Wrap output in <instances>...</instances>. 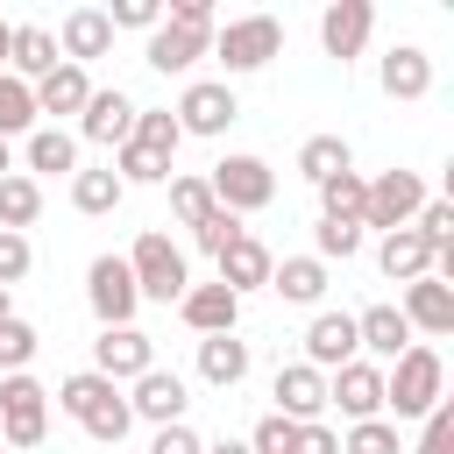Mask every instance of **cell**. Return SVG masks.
I'll return each instance as SVG.
<instances>
[{"instance_id":"cell-1","label":"cell","mask_w":454,"mask_h":454,"mask_svg":"<svg viewBox=\"0 0 454 454\" xmlns=\"http://www.w3.org/2000/svg\"><path fill=\"white\" fill-rule=\"evenodd\" d=\"M440 390H447V362H440V348H404L397 362H390V376H383V411H397V419H426L433 404H440Z\"/></svg>"},{"instance_id":"cell-23","label":"cell","mask_w":454,"mask_h":454,"mask_svg":"<svg viewBox=\"0 0 454 454\" xmlns=\"http://www.w3.org/2000/svg\"><path fill=\"white\" fill-rule=\"evenodd\" d=\"M376 78H383V92H390V99H426V92H433V57H426L419 43H397V50L383 57V71H376Z\"/></svg>"},{"instance_id":"cell-9","label":"cell","mask_w":454,"mask_h":454,"mask_svg":"<svg viewBox=\"0 0 454 454\" xmlns=\"http://www.w3.org/2000/svg\"><path fill=\"white\" fill-rule=\"evenodd\" d=\"M234 114H241V106H234L227 78H192L184 99H177V135H227Z\"/></svg>"},{"instance_id":"cell-52","label":"cell","mask_w":454,"mask_h":454,"mask_svg":"<svg viewBox=\"0 0 454 454\" xmlns=\"http://www.w3.org/2000/svg\"><path fill=\"white\" fill-rule=\"evenodd\" d=\"M7 319H14V291H0V326H7Z\"/></svg>"},{"instance_id":"cell-11","label":"cell","mask_w":454,"mask_h":454,"mask_svg":"<svg viewBox=\"0 0 454 454\" xmlns=\"http://www.w3.org/2000/svg\"><path fill=\"white\" fill-rule=\"evenodd\" d=\"M270 397H277V419H291V426H319V411H326V376H319L312 362H284L277 383H270Z\"/></svg>"},{"instance_id":"cell-51","label":"cell","mask_w":454,"mask_h":454,"mask_svg":"<svg viewBox=\"0 0 454 454\" xmlns=\"http://www.w3.org/2000/svg\"><path fill=\"white\" fill-rule=\"evenodd\" d=\"M206 454H248V440H213Z\"/></svg>"},{"instance_id":"cell-8","label":"cell","mask_w":454,"mask_h":454,"mask_svg":"<svg viewBox=\"0 0 454 454\" xmlns=\"http://www.w3.org/2000/svg\"><path fill=\"white\" fill-rule=\"evenodd\" d=\"M142 369H156V340H149L142 326H99V340H92V376L135 383Z\"/></svg>"},{"instance_id":"cell-47","label":"cell","mask_w":454,"mask_h":454,"mask_svg":"<svg viewBox=\"0 0 454 454\" xmlns=\"http://www.w3.org/2000/svg\"><path fill=\"white\" fill-rule=\"evenodd\" d=\"M106 21H114V28H163V7H156V0H114Z\"/></svg>"},{"instance_id":"cell-45","label":"cell","mask_w":454,"mask_h":454,"mask_svg":"<svg viewBox=\"0 0 454 454\" xmlns=\"http://www.w3.org/2000/svg\"><path fill=\"white\" fill-rule=\"evenodd\" d=\"M411 227H419V234H426L433 248H454V206H447V199H426Z\"/></svg>"},{"instance_id":"cell-12","label":"cell","mask_w":454,"mask_h":454,"mask_svg":"<svg viewBox=\"0 0 454 454\" xmlns=\"http://www.w3.org/2000/svg\"><path fill=\"white\" fill-rule=\"evenodd\" d=\"M184 404H192V390H184L177 369H142V376H135V397H128L135 419H149V426H184Z\"/></svg>"},{"instance_id":"cell-7","label":"cell","mask_w":454,"mask_h":454,"mask_svg":"<svg viewBox=\"0 0 454 454\" xmlns=\"http://www.w3.org/2000/svg\"><path fill=\"white\" fill-rule=\"evenodd\" d=\"M419 206H426V184H419V170H383V177L369 184L362 227H383V234H397V227H411V220H419Z\"/></svg>"},{"instance_id":"cell-2","label":"cell","mask_w":454,"mask_h":454,"mask_svg":"<svg viewBox=\"0 0 454 454\" xmlns=\"http://www.w3.org/2000/svg\"><path fill=\"white\" fill-rule=\"evenodd\" d=\"M128 277H135V291L156 298V305H177V298L192 291V270H184V255H177V241H170L163 227H149V234L128 248Z\"/></svg>"},{"instance_id":"cell-25","label":"cell","mask_w":454,"mask_h":454,"mask_svg":"<svg viewBox=\"0 0 454 454\" xmlns=\"http://www.w3.org/2000/svg\"><path fill=\"white\" fill-rule=\"evenodd\" d=\"M270 291H277L284 305H319V298H326V262H319V255H284V262L270 270Z\"/></svg>"},{"instance_id":"cell-31","label":"cell","mask_w":454,"mask_h":454,"mask_svg":"<svg viewBox=\"0 0 454 454\" xmlns=\"http://www.w3.org/2000/svg\"><path fill=\"white\" fill-rule=\"evenodd\" d=\"M35 213H43V184L7 170V177H0V227L21 234V227H35Z\"/></svg>"},{"instance_id":"cell-15","label":"cell","mask_w":454,"mask_h":454,"mask_svg":"<svg viewBox=\"0 0 454 454\" xmlns=\"http://www.w3.org/2000/svg\"><path fill=\"white\" fill-rule=\"evenodd\" d=\"M78 135L85 142H106V149H121L128 135H135V99L121 92V85H92V99H85V114H78Z\"/></svg>"},{"instance_id":"cell-30","label":"cell","mask_w":454,"mask_h":454,"mask_svg":"<svg viewBox=\"0 0 454 454\" xmlns=\"http://www.w3.org/2000/svg\"><path fill=\"white\" fill-rule=\"evenodd\" d=\"M362 206H369V177L340 170V177L319 184V220H355V227H362Z\"/></svg>"},{"instance_id":"cell-35","label":"cell","mask_w":454,"mask_h":454,"mask_svg":"<svg viewBox=\"0 0 454 454\" xmlns=\"http://www.w3.org/2000/svg\"><path fill=\"white\" fill-rule=\"evenodd\" d=\"M78 426H85L99 447H121V440H128V426H135V411H128V397H121V390H106V397H99Z\"/></svg>"},{"instance_id":"cell-49","label":"cell","mask_w":454,"mask_h":454,"mask_svg":"<svg viewBox=\"0 0 454 454\" xmlns=\"http://www.w3.org/2000/svg\"><path fill=\"white\" fill-rule=\"evenodd\" d=\"M291 454H340V433H333V426H298Z\"/></svg>"},{"instance_id":"cell-50","label":"cell","mask_w":454,"mask_h":454,"mask_svg":"<svg viewBox=\"0 0 454 454\" xmlns=\"http://www.w3.org/2000/svg\"><path fill=\"white\" fill-rule=\"evenodd\" d=\"M163 21H177V28H213V0H170Z\"/></svg>"},{"instance_id":"cell-38","label":"cell","mask_w":454,"mask_h":454,"mask_svg":"<svg viewBox=\"0 0 454 454\" xmlns=\"http://www.w3.org/2000/svg\"><path fill=\"white\" fill-rule=\"evenodd\" d=\"M35 348H43L35 326H28V319H7V326H0V376H21V369L35 362Z\"/></svg>"},{"instance_id":"cell-27","label":"cell","mask_w":454,"mask_h":454,"mask_svg":"<svg viewBox=\"0 0 454 454\" xmlns=\"http://www.w3.org/2000/svg\"><path fill=\"white\" fill-rule=\"evenodd\" d=\"M85 99H92V78H85L78 64H57V71L35 85V114H85Z\"/></svg>"},{"instance_id":"cell-37","label":"cell","mask_w":454,"mask_h":454,"mask_svg":"<svg viewBox=\"0 0 454 454\" xmlns=\"http://www.w3.org/2000/svg\"><path fill=\"white\" fill-rule=\"evenodd\" d=\"M355 248H362V227H355V220H319V227H312V255H319V262H348Z\"/></svg>"},{"instance_id":"cell-28","label":"cell","mask_w":454,"mask_h":454,"mask_svg":"<svg viewBox=\"0 0 454 454\" xmlns=\"http://www.w3.org/2000/svg\"><path fill=\"white\" fill-rule=\"evenodd\" d=\"M28 170H43V177H78V142H71L64 128H35V135H28Z\"/></svg>"},{"instance_id":"cell-41","label":"cell","mask_w":454,"mask_h":454,"mask_svg":"<svg viewBox=\"0 0 454 454\" xmlns=\"http://www.w3.org/2000/svg\"><path fill=\"white\" fill-rule=\"evenodd\" d=\"M121 184H163L170 177V163L163 156H149V149H135V142H121V170H114Z\"/></svg>"},{"instance_id":"cell-54","label":"cell","mask_w":454,"mask_h":454,"mask_svg":"<svg viewBox=\"0 0 454 454\" xmlns=\"http://www.w3.org/2000/svg\"><path fill=\"white\" fill-rule=\"evenodd\" d=\"M0 177H7V142H0Z\"/></svg>"},{"instance_id":"cell-46","label":"cell","mask_w":454,"mask_h":454,"mask_svg":"<svg viewBox=\"0 0 454 454\" xmlns=\"http://www.w3.org/2000/svg\"><path fill=\"white\" fill-rule=\"evenodd\" d=\"M291 440H298V426L291 419H255V433H248V454H291Z\"/></svg>"},{"instance_id":"cell-4","label":"cell","mask_w":454,"mask_h":454,"mask_svg":"<svg viewBox=\"0 0 454 454\" xmlns=\"http://www.w3.org/2000/svg\"><path fill=\"white\" fill-rule=\"evenodd\" d=\"M277 50H284V21H277V14H241V21L213 28V57H220L234 78H241V71H262Z\"/></svg>"},{"instance_id":"cell-17","label":"cell","mask_w":454,"mask_h":454,"mask_svg":"<svg viewBox=\"0 0 454 454\" xmlns=\"http://www.w3.org/2000/svg\"><path fill=\"white\" fill-rule=\"evenodd\" d=\"M404 326L411 333H454V284H440V277H419V284H404Z\"/></svg>"},{"instance_id":"cell-3","label":"cell","mask_w":454,"mask_h":454,"mask_svg":"<svg viewBox=\"0 0 454 454\" xmlns=\"http://www.w3.org/2000/svg\"><path fill=\"white\" fill-rule=\"evenodd\" d=\"M206 192H213V206H227V213L241 220V213H262V206L277 199V170H270L262 156H220L213 177H206Z\"/></svg>"},{"instance_id":"cell-6","label":"cell","mask_w":454,"mask_h":454,"mask_svg":"<svg viewBox=\"0 0 454 454\" xmlns=\"http://www.w3.org/2000/svg\"><path fill=\"white\" fill-rule=\"evenodd\" d=\"M85 305H92L99 326H135L142 291H135V277H128V255H92V270H85Z\"/></svg>"},{"instance_id":"cell-42","label":"cell","mask_w":454,"mask_h":454,"mask_svg":"<svg viewBox=\"0 0 454 454\" xmlns=\"http://www.w3.org/2000/svg\"><path fill=\"white\" fill-rule=\"evenodd\" d=\"M241 234H248V227H241V220H234L227 206H213V213H206V220L192 227V241H199L206 255H220V248H227V241H241Z\"/></svg>"},{"instance_id":"cell-40","label":"cell","mask_w":454,"mask_h":454,"mask_svg":"<svg viewBox=\"0 0 454 454\" xmlns=\"http://www.w3.org/2000/svg\"><path fill=\"white\" fill-rule=\"evenodd\" d=\"M170 213H177L184 227H199V220L213 213V192H206V177H170Z\"/></svg>"},{"instance_id":"cell-33","label":"cell","mask_w":454,"mask_h":454,"mask_svg":"<svg viewBox=\"0 0 454 454\" xmlns=\"http://www.w3.org/2000/svg\"><path fill=\"white\" fill-rule=\"evenodd\" d=\"M298 170H305L312 184H326V177L355 170V156H348V142H340V135H312V142L298 149Z\"/></svg>"},{"instance_id":"cell-22","label":"cell","mask_w":454,"mask_h":454,"mask_svg":"<svg viewBox=\"0 0 454 454\" xmlns=\"http://www.w3.org/2000/svg\"><path fill=\"white\" fill-rule=\"evenodd\" d=\"M376 262H383L390 284H419V277H433V241H426L419 227H397V234H383Z\"/></svg>"},{"instance_id":"cell-29","label":"cell","mask_w":454,"mask_h":454,"mask_svg":"<svg viewBox=\"0 0 454 454\" xmlns=\"http://www.w3.org/2000/svg\"><path fill=\"white\" fill-rule=\"evenodd\" d=\"M128 142H135V149H149V156H163V163H170V156H177V142H184V135H177V114H170V106H135V135H128Z\"/></svg>"},{"instance_id":"cell-32","label":"cell","mask_w":454,"mask_h":454,"mask_svg":"<svg viewBox=\"0 0 454 454\" xmlns=\"http://www.w3.org/2000/svg\"><path fill=\"white\" fill-rule=\"evenodd\" d=\"M7 135H35V85H21L14 71H0V142Z\"/></svg>"},{"instance_id":"cell-24","label":"cell","mask_w":454,"mask_h":454,"mask_svg":"<svg viewBox=\"0 0 454 454\" xmlns=\"http://www.w3.org/2000/svg\"><path fill=\"white\" fill-rule=\"evenodd\" d=\"M355 340H362L376 362H397V355L411 348V326H404L397 305H369V312H355Z\"/></svg>"},{"instance_id":"cell-13","label":"cell","mask_w":454,"mask_h":454,"mask_svg":"<svg viewBox=\"0 0 454 454\" xmlns=\"http://www.w3.org/2000/svg\"><path fill=\"white\" fill-rule=\"evenodd\" d=\"M362 355V340H355V312H312V326H305V362L326 376V369H348Z\"/></svg>"},{"instance_id":"cell-14","label":"cell","mask_w":454,"mask_h":454,"mask_svg":"<svg viewBox=\"0 0 454 454\" xmlns=\"http://www.w3.org/2000/svg\"><path fill=\"white\" fill-rule=\"evenodd\" d=\"M106 50H114V21H106V7H71L64 28H57V57L85 71V64L106 57Z\"/></svg>"},{"instance_id":"cell-10","label":"cell","mask_w":454,"mask_h":454,"mask_svg":"<svg viewBox=\"0 0 454 454\" xmlns=\"http://www.w3.org/2000/svg\"><path fill=\"white\" fill-rule=\"evenodd\" d=\"M326 404H340V419H348V426L383 419V369L355 355L348 369H333V376H326Z\"/></svg>"},{"instance_id":"cell-34","label":"cell","mask_w":454,"mask_h":454,"mask_svg":"<svg viewBox=\"0 0 454 454\" xmlns=\"http://www.w3.org/2000/svg\"><path fill=\"white\" fill-rule=\"evenodd\" d=\"M121 192H128V184H121L114 170H78V177H71V206H78V213H92V220H99V213H114V206H121Z\"/></svg>"},{"instance_id":"cell-18","label":"cell","mask_w":454,"mask_h":454,"mask_svg":"<svg viewBox=\"0 0 454 454\" xmlns=\"http://www.w3.org/2000/svg\"><path fill=\"white\" fill-rule=\"evenodd\" d=\"M177 312H184V326L206 340V333H234V319H241V298H234L227 284H192V291L177 298Z\"/></svg>"},{"instance_id":"cell-36","label":"cell","mask_w":454,"mask_h":454,"mask_svg":"<svg viewBox=\"0 0 454 454\" xmlns=\"http://www.w3.org/2000/svg\"><path fill=\"white\" fill-rule=\"evenodd\" d=\"M106 390H121V383H106V376L78 369V376H64V383H57V411H64V419H85V411H92Z\"/></svg>"},{"instance_id":"cell-53","label":"cell","mask_w":454,"mask_h":454,"mask_svg":"<svg viewBox=\"0 0 454 454\" xmlns=\"http://www.w3.org/2000/svg\"><path fill=\"white\" fill-rule=\"evenodd\" d=\"M7 43H14V21H0V64H7Z\"/></svg>"},{"instance_id":"cell-44","label":"cell","mask_w":454,"mask_h":454,"mask_svg":"<svg viewBox=\"0 0 454 454\" xmlns=\"http://www.w3.org/2000/svg\"><path fill=\"white\" fill-rule=\"evenodd\" d=\"M28 262H35L28 234H7V227H0V291H14V284L28 277Z\"/></svg>"},{"instance_id":"cell-43","label":"cell","mask_w":454,"mask_h":454,"mask_svg":"<svg viewBox=\"0 0 454 454\" xmlns=\"http://www.w3.org/2000/svg\"><path fill=\"white\" fill-rule=\"evenodd\" d=\"M419 454H454V404H447V397L426 411V426H419Z\"/></svg>"},{"instance_id":"cell-26","label":"cell","mask_w":454,"mask_h":454,"mask_svg":"<svg viewBox=\"0 0 454 454\" xmlns=\"http://www.w3.org/2000/svg\"><path fill=\"white\" fill-rule=\"evenodd\" d=\"M199 376H206L213 390H234V383L248 376V340H234V333H206V340H199Z\"/></svg>"},{"instance_id":"cell-39","label":"cell","mask_w":454,"mask_h":454,"mask_svg":"<svg viewBox=\"0 0 454 454\" xmlns=\"http://www.w3.org/2000/svg\"><path fill=\"white\" fill-rule=\"evenodd\" d=\"M340 454H404V447H397V426L390 419H362V426H348Z\"/></svg>"},{"instance_id":"cell-19","label":"cell","mask_w":454,"mask_h":454,"mask_svg":"<svg viewBox=\"0 0 454 454\" xmlns=\"http://www.w3.org/2000/svg\"><path fill=\"white\" fill-rule=\"evenodd\" d=\"M199 57H213V28H177V21H163V28H149V64L170 78V71H192Z\"/></svg>"},{"instance_id":"cell-20","label":"cell","mask_w":454,"mask_h":454,"mask_svg":"<svg viewBox=\"0 0 454 454\" xmlns=\"http://www.w3.org/2000/svg\"><path fill=\"white\" fill-rule=\"evenodd\" d=\"M213 262H220V277H213V284H227L234 298H241V291H255V284H270V270H277V255H270V248H262L255 234L227 241V248H220Z\"/></svg>"},{"instance_id":"cell-48","label":"cell","mask_w":454,"mask_h":454,"mask_svg":"<svg viewBox=\"0 0 454 454\" xmlns=\"http://www.w3.org/2000/svg\"><path fill=\"white\" fill-rule=\"evenodd\" d=\"M149 454H206V440H199L192 426H156V440H149Z\"/></svg>"},{"instance_id":"cell-5","label":"cell","mask_w":454,"mask_h":454,"mask_svg":"<svg viewBox=\"0 0 454 454\" xmlns=\"http://www.w3.org/2000/svg\"><path fill=\"white\" fill-rule=\"evenodd\" d=\"M50 433V390L21 369V376H0V440L7 447H43Z\"/></svg>"},{"instance_id":"cell-21","label":"cell","mask_w":454,"mask_h":454,"mask_svg":"<svg viewBox=\"0 0 454 454\" xmlns=\"http://www.w3.org/2000/svg\"><path fill=\"white\" fill-rule=\"evenodd\" d=\"M7 64H14V78H21V85H43V78H50L64 57H57V35H50V28H35V21H14Z\"/></svg>"},{"instance_id":"cell-16","label":"cell","mask_w":454,"mask_h":454,"mask_svg":"<svg viewBox=\"0 0 454 454\" xmlns=\"http://www.w3.org/2000/svg\"><path fill=\"white\" fill-rule=\"evenodd\" d=\"M369 28H376V7L369 0H333L326 14H319V43H326V57H362V43H369Z\"/></svg>"}]
</instances>
